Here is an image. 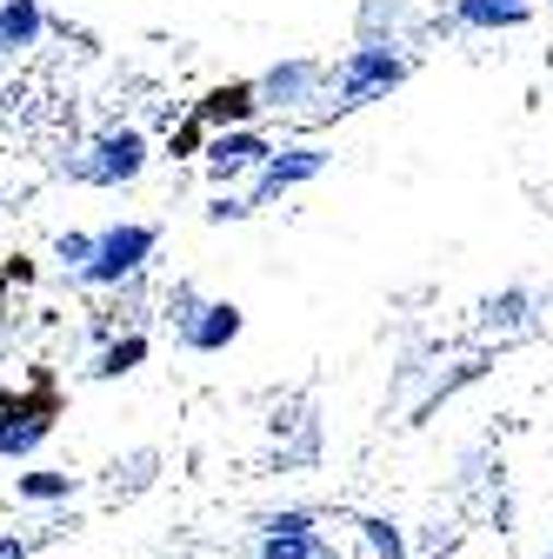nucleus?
<instances>
[{
  "mask_svg": "<svg viewBox=\"0 0 553 559\" xmlns=\"http://www.w3.org/2000/svg\"><path fill=\"white\" fill-rule=\"evenodd\" d=\"M21 500H67L74 493V473H21Z\"/></svg>",
  "mask_w": 553,
  "mask_h": 559,
  "instance_id": "obj_14",
  "label": "nucleus"
},
{
  "mask_svg": "<svg viewBox=\"0 0 553 559\" xmlns=\"http://www.w3.org/2000/svg\"><path fill=\"white\" fill-rule=\"evenodd\" d=\"M247 214H254V200H240V193H214V200H207V221H214V227L221 221H247Z\"/></svg>",
  "mask_w": 553,
  "mask_h": 559,
  "instance_id": "obj_18",
  "label": "nucleus"
},
{
  "mask_svg": "<svg viewBox=\"0 0 553 559\" xmlns=\"http://www.w3.org/2000/svg\"><path fill=\"white\" fill-rule=\"evenodd\" d=\"M273 160V147H267V140L254 133V127H234V133H214V140H207V180H240L247 167H267Z\"/></svg>",
  "mask_w": 553,
  "mask_h": 559,
  "instance_id": "obj_6",
  "label": "nucleus"
},
{
  "mask_svg": "<svg viewBox=\"0 0 553 559\" xmlns=\"http://www.w3.org/2000/svg\"><path fill=\"white\" fill-rule=\"evenodd\" d=\"M361 539H367L380 559H407V546H400V526H387V520H361Z\"/></svg>",
  "mask_w": 553,
  "mask_h": 559,
  "instance_id": "obj_16",
  "label": "nucleus"
},
{
  "mask_svg": "<svg viewBox=\"0 0 553 559\" xmlns=\"http://www.w3.org/2000/svg\"><path fill=\"white\" fill-rule=\"evenodd\" d=\"M533 14V0H454L460 27H520Z\"/></svg>",
  "mask_w": 553,
  "mask_h": 559,
  "instance_id": "obj_11",
  "label": "nucleus"
},
{
  "mask_svg": "<svg viewBox=\"0 0 553 559\" xmlns=\"http://www.w3.org/2000/svg\"><path fill=\"white\" fill-rule=\"evenodd\" d=\"M200 307H207V300H200V294H193V287H174V294H167V313H174V320H180V326H187V320H193V313H200Z\"/></svg>",
  "mask_w": 553,
  "mask_h": 559,
  "instance_id": "obj_20",
  "label": "nucleus"
},
{
  "mask_svg": "<svg viewBox=\"0 0 553 559\" xmlns=\"http://www.w3.org/2000/svg\"><path fill=\"white\" fill-rule=\"evenodd\" d=\"M148 167V140L133 133V127H120V133H101L94 147L74 160V174L81 180H94V187H120V180H133Z\"/></svg>",
  "mask_w": 553,
  "mask_h": 559,
  "instance_id": "obj_4",
  "label": "nucleus"
},
{
  "mask_svg": "<svg viewBox=\"0 0 553 559\" xmlns=\"http://www.w3.org/2000/svg\"><path fill=\"white\" fill-rule=\"evenodd\" d=\"M301 533H314V513H301V507L267 513V520H260V539H301Z\"/></svg>",
  "mask_w": 553,
  "mask_h": 559,
  "instance_id": "obj_15",
  "label": "nucleus"
},
{
  "mask_svg": "<svg viewBox=\"0 0 553 559\" xmlns=\"http://www.w3.org/2000/svg\"><path fill=\"white\" fill-rule=\"evenodd\" d=\"M141 360H148V340H141V333H127V340H114L107 354H101V367H94V373H101V380H120V373H133Z\"/></svg>",
  "mask_w": 553,
  "mask_h": 559,
  "instance_id": "obj_12",
  "label": "nucleus"
},
{
  "mask_svg": "<svg viewBox=\"0 0 553 559\" xmlns=\"http://www.w3.org/2000/svg\"><path fill=\"white\" fill-rule=\"evenodd\" d=\"M487 320H494V326H520V320H527V294H501V300H487Z\"/></svg>",
  "mask_w": 553,
  "mask_h": 559,
  "instance_id": "obj_19",
  "label": "nucleus"
},
{
  "mask_svg": "<svg viewBox=\"0 0 553 559\" xmlns=\"http://www.w3.org/2000/svg\"><path fill=\"white\" fill-rule=\"evenodd\" d=\"M320 81H327L320 60H287V67H273V74L260 81V107H301Z\"/></svg>",
  "mask_w": 553,
  "mask_h": 559,
  "instance_id": "obj_8",
  "label": "nucleus"
},
{
  "mask_svg": "<svg viewBox=\"0 0 553 559\" xmlns=\"http://www.w3.org/2000/svg\"><path fill=\"white\" fill-rule=\"evenodd\" d=\"M47 27L40 14V0H0V53H14V47H34Z\"/></svg>",
  "mask_w": 553,
  "mask_h": 559,
  "instance_id": "obj_10",
  "label": "nucleus"
},
{
  "mask_svg": "<svg viewBox=\"0 0 553 559\" xmlns=\"http://www.w3.org/2000/svg\"><path fill=\"white\" fill-rule=\"evenodd\" d=\"M154 247H161V227H148V221L107 227V234L94 240V260L81 266V280H87V287H120V280H133V273L148 266Z\"/></svg>",
  "mask_w": 553,
  "mask_h": 559,
  "instance_id": "obj_2",
  "label": "nucleus"
},
{
  "mask_svg": "<svg viewBox=\"0 0 553 559\" xmlns=\"http://www.w3.org/2000/svg\"><path fill=\"white\" fill-rule=\"evenodd\" d=\"M320 174H327V154L320 147H281V154L260 167V180H254V206H273L281 193H294V187H307Z\"/></svg>",
  "mask_w": 553,
  "mask_h": 559,
  "instance_id": "obj_5",
  "label": "nucleus"
},
{
  "mask_svg": "<svg viewBox=\"0 0 553 559\" xmlns=\"http://www.w3.org/2000/svg\"><path fill=\"white\" fill-rule=\"evenodd\" d=\"M0 559H27V539H0Z\"/></svg>",
  "mask_w": 553,
  "mask_h": 559,
  "instance_id": "obj_21",
  "label": "nucleus"
},
{
  "mask_svg": "<svg viewBox=\"0 0 553 559\" xmlns=\"http://www.w3.org/2000/svg\"><path fill=\"white\" fill-rule=\"evenodd\" d=\"M333 94H340V107H361V100H374V94H387V87H400L407 81V60L393 53V40H361L348 60L333 67Z\"/></svg>",
  "mask_w": 553,
  "mask_h": 559,
  "instance_id": "obj_1",
  "label": "nucleus"
},
{
  "mask_svg": "<svg viewBox=\"0 0 553 559\" xmlns=\"http://www.w3.org/2000/svg\"><path fill=\"white\" fill-rule=\"evenodd\" d=\"M94 240H101V234H60V240H54V260L81 273V266L94 260Z\"/></svg>",
  "mask_w": 553,
  "mask_h": 559,
  "instance_id": "obj_17",
  "label": "nucleus"
},
{
  "mask_svg": "<svg viewBox=\"0 0 553 559\" xmlns=\"http://www.w3.org/2000/svg\"><path fill=\"white\" fill-rule=\"evenodd\" d=\"M260 559H333L320 533H301V539H260Z\"/></svg>",
  "mask_w": 553,
  "mask_h": 559,
  "instance_id": "obj_13",
  "label": "nucleus"
},
{
  "mask_svg": "<svg viewBox=\"0 0 553 559\" xmlns=\"http://www.w3.org/2000/svg\"><path fill=\"white\" fill-rule=\"evenodd\" d=\"M240 326H247V320H240V307H234V300H207V307L180 326V340L193 346V354H221L227 340H240Z\"/></svg>",
  "mask_w": 553,
  "mask_h": 559,
  "instance_id": "obj_7",
  "label": "nucleus"
},
{
  "mask_svg": "<svg viewBox=\"0 0 553 559\" xmlns=\"http://www.w3.org/2000/svg\"><path fill=\"white\" fill-rule=\"evenodd\" d=\"M260 114V81H234V87H214L200 100V127H240V120H254Z\"/></svg>",
  "mask_w": 553,
  "mask_h": 559,
  "instance_id": "obj_9",
  "label": "nucleus"
},
{
  "mask_svg": "<svg viewBox=\"0 0 553 559\" xmlns=\"http://www.w3.org/2000/svg\"><path fill=\"white\" fill-rule=\"evenodd\" d=\"M47 433H54V393H47V386H34V393H8V400H0V460L34 453Z\"/></svg>",
  "mask_w": 553,
  "mask_h": 559,
  "instance_id": "obj_3",
  "label": "nucleus"
}]
</instances>
